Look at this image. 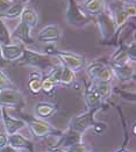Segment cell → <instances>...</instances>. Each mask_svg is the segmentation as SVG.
<instances>
[{"mask_svg":"<svg viewBox=\"0 0 136 152\" xmlns=\"http://www.w3.org/2000/svg\"><path fill=\"white\" fill-rule=\"evenodd\" d=\"M21 65H28L41 70L52 69V58L47 53H40L34 50L24 49V55L19 61Z\"/></svg>","mask_w":136,"mask_h":152,"instance_id":"cell-1","label":"cell"},{"mask_svg":"<svg viewBox=\"0 0 136 152\" xmlns=\"http://www.w3.org/2000/svg\"><path fill=\"white\" fill-rule=\"evenodd\" d=\"M65 19L66 22L72 27L77 28H82L90 22V18L83 12V10L80 8L79 5H77V2L74 0H68V8L65 12Z\"/></svg>","mask_w":136,"mask_h":152,"instance_id":"cell-2","label":"cell"},{"mask_svg":"<svg viewBox=\"0 0 136 152\" xmlns=\"http://www.w3.org/2000/svg\"><path fill=\"white\" fill-rule=\"evenodd\" d=\"M25 106V98L18 89L5 88L0 91V107L1 108H20Z\"/></svg>","mask_w":136,"mask_h":152,"instance_id":"cell-3","label":"cell"},{"mask_svg":"<svg viewBox=\"0 0 136 152\" xmlns=\"http://www.w3.org/2000/svg\"><path fill=\"white\" fill-rule=\"evenodd\" d=\"M54 55L60 59L63 66L72 70L74 72L82 70L85 66V57L82 55L69 52V51H57L55 50Z\"/></svg>","mask_w":136,"mask_h":152,"instance_id":"cell-4","label":"cell"},{"mask_svg":"<svg viewBox=\"0 0 136 152\" xmlns=\"http://www.w3.org/2000/svg\"><path fill=\"white\" fill-rule=\"evenodd\" d=\"M97 22L99 26L100 34L104 39H110L116 31V27L114 23L113 16L111 13L102 12L97 16Z\"/></svg>","mask_w":136,"mask_h":152,"instance_id":"cell-5","label":"cell"},{"mask_svg":"<svg viewBox=\"0 0 136 152\" xmlns=\"http://www.w3.org/2000/svg\"><path fill=\"white\" fill-rule=\"evenodd\" d=\"M1 120H2V122H4L5 131H6L7 135H12V134H15V132H19L20 130H22V129L26 128V126H27L26 121H24V120L12 117L11 115L7 113L6 108H2Z\"/></svg>","mask_w":136,"mask_h":152,"instance_id":"cell-6","label":"cell"},{"mask_svg":"<svg viewBox=\"0 0 136 152\" xmlns=\"http://www.w3.org/2000/svg\"><path fill=\"white\" fill-rule=\"evenodd\" d=\"M62 37V30L60 26L49 25L41 29L37 34V41L44 43H56Z\"/></svg>","mask_w":136,"mask_h":152,"instance_id":"cell-7","label":"cell"},{"mask_svg":"<svg viewBox=\"0 0 136 152\" xmlns=\"http://www.w3.org/2000/svg\"><path fill=\"white\" fill-rule=\"evenodd\" d=\"M93 110H90L87 113H84V114H80L78 116H76L74 118H72L71 121V130L82 135L85 130H86L88 127H91L92 124V120H93Z\"/></svg>","mask_w":136,"mask_h":152,"instance_id":"cell-8","label":"cell"},{"mask_svg":"<svg viewBox=\"0 0 136 152\" xmlns=\"http://www.w3.org/2000/svg\"><path fill=\"white\" fill-rule=\"evenodd\" d=\"M28 127L35 137H44L54 131V128L51 127L49 122L42 118H35V120L29 121Z\"/></svg>","mask_w":136,"mask_h":152,"instance_id":"cell-9","label":"cell"},{"mask_svg":"<svg viewBox=\"0 0 136 152\" xmlns=\"http://www.w3.org/2000/svg\"><path fill=\"white\" fill-rule=\"evenodd\" d=\"M24 47L21 44H8L1 47V52H2V58L4 61L7 62H16L20 61V58L24 55Z\"/></svg>","mask_w":136,"mask_h":152,"instance_id":"cell-10","label":"cell"},{"mask_svg":"<svg viewBox=\"0 0 136 152\" xmlns=\"http://www.w3.org/2000/svg\"><path fill=\"white\" fill-rule=\"evenodd\" d=\"M80 8L83 10V12L88 16H98L99 14L105 12L106 10V1L105 0H86Z\"/></svg>","mask_w":136,"mask_h":152,"instance_id":"cell-11","label":"cell"},{"mask_svg":"<svg viewBox=\"0 0 136 152\" xmlns=\"http://www.w3.org/2000/svg\"><path fill=\"white\" fill-rule=\"evenodd\" d=\"M30 30H32V28L20 20L19 25L16 26V28L13 31L12 36L15 37L16 39H19L20 42H22L24 44H27V45L28 44H33L34 43V38L30 34Z\"/></svg>","mask_w":136,"mask_h":152,"instance_id":"cell-12","label":"cell"},{"mask_svg":"<svg viewBox=\"0 0 136 152\" xmlns=\"http://www.w3.org/2000/svg\"><path fill=\"white\" fill-rule=\"evenodd\" d=\"M85 102H86V106L93 112H96L98 108H100L101 106V96L98 94V92L96 91L94 87H87L85 91Z\"/></svg>","mask_w":136,"mask_h":152,"instance_id":"cell-13","label":"cell"},{"mask_svg":"<svg viewBox=\"0 0 136 152\" xmlns=\"http://www.w3.org/2000/svg\"><path fill=\"white\" fill-rule=\"evenodd\" d=\"M7 140H8V145L12 146L13 149L16 150H30V142L26 138L25 136H22L19 132H15L12 135H7Z\"/></svg>","mask_w":136,"mask_h":152,"instance_id":"cell-14","label":"cell"},{"mask_svg":"<svg viewBox=\"0 0 136 152\" xmlns=\"http://www.w3.org/2000/svg\"><path fill=\"white\" fill-rule=\"evenodd\" d=\"M114 76L122 79V80H130L134 76V69L129 64H121V65H113L111 66Z\"/></svg>","mask_w":136,"mask_h":152,"instance_id":"cell-15","label":"cell"},{"mask_svg":"<svg viewBox=\"0 0 136 152\" xmlns=\"http://www.w3.org/2000/svg\"><path fill=\"white\" fill-rule=\"evenodd\" d=\"M55 112H56V104L50 102H40L35 107V113L42 120L50 117L51 115H54Z\"/></svg>","mask_w":136,"mask_h":152,"instance_id":"cell-16","label":"cell"},{"mask_svg":"<svg viewBox=\"0 0 136 152\" xmlns=\"http://www.w3.org/2000/svg\"><path fill=\"white\" fill-rule=\"evenodd\" d=\"M20 20L22 22H25L26 25H28L32 29L35 28L38 23V14L34 8L30 7H25L24 12L20 16Z\"/></svg>","mask_w":136,"mask_h":152,"instance_id":"cell-17","label":"cell"},{"mask_svg":"<svg viewBox=\"0 0 136 152\" xmlns=\"http://www.w3.org/2000/svg\"><path fill=\"white\" fill-rule=\"evenodd\" d=\"M111 14H112V16H113V20H114V23H115L116 29H118V28H121V27L126 25L127 21L129 20V18L127 16V14L124 13V8H122V5L112 8Z\"/></svg>","mask_w":136,"mask_h":152,"instance_id":"cell-18","label":"cell"},{"mask_svg":"<svg viewBox=\"0 0 136 152\" xmlns=\"http://www.w3.org/2000/svg\"><path fill=\"white\" fill-rule=\"evenodd\" d=\"M24 10H25V5L21 4V2L15 1L6 12L0 15V18H1V19H2V18H4V19H10V20H12V19H18V18L21 16Z\"/></svg>","mask_w":136,"mask_h":152,"instance_id":"cell-19","label":"cell"},{"mask_svg":"<svg viewBox=\"0 0 136 152\" xmlns=\"http://www.w3.org/2000/svg\"><path fill=\"white\" fill-rule=\"evenodd\" d=\"M11 43H12V34L5 23V21L0 19V47L8 45Z\"/></svg>","mask_w":136,"mask_h":152,"instance_id":"cell-20","label":"cell"},{"mask_svg":"<svg viewBox=\"0 0 136 152\" xmlns=\"http://www.w3.org/2000/svg\"><path fill=\"white\" fill-rule=\"evenodd\" d=\"M76 79V75L72 70L65 67L62 65V72H61V78H60V84L64 86H70Z\"/></svg>","mask_w":136,"mask_h":152,"instance_id":"cell-21","label":"cell"},{"mask_svg":"<svg viewBox=\"0 0 136 152\" xmlns=\"http://www.w3.org/2000/svg\"><path fill=\"white\" fill-rule=\"evenodd\" d=\"M130 61V57L126 49H119L115 51V53L112 57L113 65H121V64H127Z\"/></svg>","mask_w":136,"mask_h":152,"instance_id":"cell-22","label":"cell"},{"mask_svg":"<svg viewBox=\"0 0 136 152\" xmlns=\"http://www.w3.org/2000/svg\"><path fill=\"white\" fill-rule=\"evenodd\" d=\"M113 78H114V73L111 66H104V69L98 73L94 80L99 83H111Z\"/></svg>","mask_w":136,"mask_h":152,"instance_id":"cell-23","label":"cell"},{"mask_svg":"<svg viewBox=\"0 0 136 152\" xmlns=\"http://www.w3.org/2000/svg\"><path fill=\"white\" fill-rule=\"evenodd\" d=\"M96 91L98 92L101 98H107L110 96L112 92V86H111V83H99V81H96L94 86H93Z\"/></svg>","mask_w":136,"mask_h":152,"instance_id":"cell-24","label":"cell"},{"mask_svg":"<svg viewBox=\"0 0 136 152\" xmlns=\"http://www.w3.org/2000/svg\"><path fill=\"white\" fill-rule=\"evenodd\" d=\"M104 66H105V65L102 63H100V62H94V63L90 64L86 67V72H87V75H88V77L94 80L96 77L98 76V73L104 69Z\"/></svg>","mask_w":136,"mask_h":152,"instance_id":"cell-25","label":"cell"},{"mask_svg":"<svg viewBox=\"0 0 136 152\" xmlns=\"http://www.w3.org/2000/svg\"><path fill=\"white\" fill-rule=\"evenodd\" d=\"M55 86H56V84L52 80H50L48 77L42 78V80H41V91H43L46 93H50L52 89L55 88Z\"/></svg>","mask_w":136,"mask_h":152,"instance_id":"cell-26","label":"cell"},{"mask_svg":"<svg viewBox=\"0 0 136 152\" xmlns=\"http://www.w3.org/2000/svg\"><path fill=\"white\" fill-rule=\"evenodd\" d=\"M28 87L33 94H38L41 92V80H29Z\"/></svg>","mask_w":136,"mask_h":152,"instance_id":"cell-27","label":"cell"},{"mask_svg":"<svg viewBox=\"0 0 136 152\" xmlns=\"http://www.w3.org/2000/svg\"><path fill=\"white\" fill-rule=\"evenodd\" d=\"M12 86V81L7 78V76L0 71V91L5 88H11Z\"/></svg>","mask_w":136,"mask_h":152,"instance_id":"cell-28","label":"cell"},{"mask_svg":"<svg viewBox=\"0 0 136 152\" xmlns=\"http://www.w3.org/2000/svg\"><path fill=\"white\" fill-rule=\"evenodd\" d=\"M122 8H124V13L127 14L128 18H134L136 14V7L135 5H128V4H124L122 5Z\"/></svg>","mask_w":136,"mask_h":152,"instance_id":"cell-29","label":"cell"},{"mask_svg":"<svg viewBox=\"0 0 136 152\" xmlns=\"http://www.w3.org/2000/svg\"><path fill=\"white\" fill-rule=\"evenodd\" d=\"M14 2V0H0V15L6 12Z\"/></svg>","mask_w":136,"mask_h":152,"instance_id":"cell-30","label":"cell"},{"mask_svg":"<svg viewBox=\"0 0 136 152\" xmlns=\"http://www.w3.org/2000/svg\"><path fill=\"white\" fill-rule=\"evenodd\" d=\"M66 152H87V149L82 144H77L74 146H70Z\"/></svg>","mask_w":136,"mask_h":152,"instance_id":"cell-31","label":"cell"},{"mask_svg":"<svg viewBox=\"0 0 136 152\" xmlns=\"http://www.w3.org/2000/svg\"><path fill=\"white\" fill-rule=\"evenodd\" d=\"M8 145V140H7V134L0 131V149L5 148Z\"/></svg>","mask_w":136,"mask_h":152,"instance_id":"cell-32","label":"cell"},{"mask_svg":"<svg viewBox=\"0 0 136 152\" xmlns=\"http://www.w3.org/2000/svg\"><path fill=\"white\" fill-rule=\"evenodd\" d=\"M42 73L41 71H33L29 75V80H42Z\"/></svg>","mask_w":136,"mask_h":152,"instance_id":"cell-33","label":"cell"},{"mask_svg":"<svg viewBox=\"0 0 136 152\" xmlns=\"http://www.w3.org/2000/svg\"><path fill=\"white\" fill-rule=\"evenodd\" d=\"M0 152H19V151H18L16 149H13L12 146L7 145V146H5V148L0 149Z\"/></svg>","mask_w":136,"mask_h":152,"instance_id":"cell-34","label":"cell"},{"mask_svg":"<svg viewBox=\"0 0 136 152\" xmlns=\"http://www.w3.org/2000/svg\"><path fill=\"white\" fill-rule=\"evenodd\" d=\"M124 4H128V5H135L136 0H121Z\"/></svg>","mask_w":136,"mask_h":152,"instance_id":"cell-35","label":"cell"},{"mask_svg":"<svg viewBox=\"0 0 136 152\" xmlns=\"http://www.w3.org/2000/svg\"><path fill=\"white\" fill-rule=\"evenodd\" d=\"M4 62V58H2V52H1V47H0V63Z\"/></svg>","mask_w":136,"mask_h":152,"instance_id":"cell-36","label":"cell"},{"mask_svg":"<svg viewBox=\"0 0 136 152\" xmlns=\"http://www.w3.org/2000/svg\"><path fill=\"white\" fill-rule=\"evenodd\" d=\"M28 1H30V0H20L21 4H22V2H28Z\"/></svg>","mask_w":136,"mask_h":152,"instance_id":"cell-37","label":"cell"},{"mask_svg":"<svg viewBox=\"0 0 136 152\" xmlns=\"http://www.w3.org/2000/svg\"><path fill=\"white\" fill-rule=\"evenodd\" d=\"M1 115H2V108L0 107V120H1Z\"/></svg>","mask_w":136,"mask_h":152,"instance_id":"cell-38","label":"cell"},{"mask_svg":"<svg viewBox=\"0 0 136 152\" xmlns=\"http://www.w3.org/2000/svg\"><path fill=\"white\" fill-rule=\"evenodd\" d=\"M54 152H66V151H64V150H56V151H54Z\"/></svg>","mask_w":136,"mask_h":152,"instance_id":"cell-39","label":"cell"},{"mask_svg":"<svg viewBox=\"0 0 136 152\" xmlns=\"http://www.w3.org/2000/svg\"><path fill=\"white\" fill-rule=\"evenodd\" d=\"M119 152H129V151H124V150H122V151H119Z\"/></svg>","mask_w":136,"mask_h":152,"instance_id":"cell-40","label":"cell"}]
</instances>
